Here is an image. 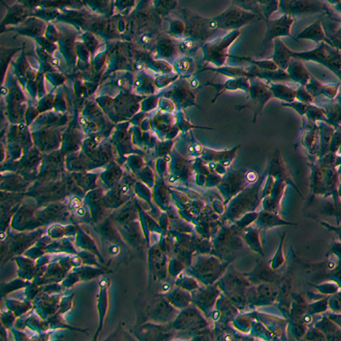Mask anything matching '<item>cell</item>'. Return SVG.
<instances>
[{"label": "cell", "mask_w": 341, "mask_h": 341, "mask_svg": "<svg viewBox=\"0 0 341 341\" xmlns=\"http://www.w3.org/2000/svg\"><path fill=\"white\" fill-rule=\"evenodd\" d=\"M259 79H250V89L248 90V101L242 106H237V110L249 109L254 113L253 122H256L257 116L262 114L264 105L274 97L270 87L265 85L258 81Z\"/></svg>", "instance_id": "cell-2"}, {"label": "cell", "mask_w": 341, "mask_h": 341, "mask_svg": "<svg viewBox=\"0 0 341 341\" xmlns=\"http://www.w3.org/2000/svg\"><path fill=\"white\" fill-rule=\"evenodd\" d=\"M298 39H311L315 42L318 43L319 41H327L330 43L326 39L325 34L322 30L321 26V22H315L313 25L306 28L302 32H300L298 37Z\"/></svg>", "instance_id": "cell-8"}, {"label": "cell", "mask_w": 341, "mask_h": 341, "mask_svg": "<svg viewBox=\"0 0 341 341\" xmlns=\"http://www.w3.org/2000/svg\"><path fill=\"white\" fill-rule=\"evenodd\" d=\"M275 52H274L273 61L276 62V64L278 66V68L286 71L290 61L293 58L292 52L289 48H287L286 45H284L283 41H281L280 39H275Z\"/></svg>", "instance_id": "cell-7"}, {"label": "cell", "mask_w": 341, "mask_h": 341, "mask_svg": "<svg viewBox=\"0 0 341 341\" xmlns=\"http://www.w3.org/2000/svg\"><path fill=\"white\" fill-rule=\"evenodd\" d=\"M286 70L291 80L299 83L300 85H306L312 78L305 65L303 64L302 61L299 58H292Z\"/></svg>", "instance_id": "cell-6"}, {"label": "cell", "mask_w": 341, "mask_h": 341, "mask_svg": "<svg viewBox=\"0 0 341 341\" xmlns=\"http://www.w3.org/2000/svg\"><path fill=\"white\" fill-rule=\"evenodd\" d=\"M293 23V17L288 14H286L277 20H267L266 32L263 40L264 52H265V50L274 39H279L281 37L293 38L291 35V28Z\"/></svg>", "instance_id": "cell-4"}, {"label": "cell", "mask_w": 341, "mask_h": 341, "mask_svg": "<svg viewBox=\"0 0 341 341\" xmlns=\"http://www.w3.org/2000/svg\"><path fill=\"white\" fill-rule=\"evenodd\" d=\"M330 115V118L334 119L335 121L340 122L341 121V110L340 108L337 109H332L330 112L328 114Z\"/></svg>", "instance_id": "cell-13"}, {"label": "cell", "mask_w": 341, "mask_h": 341, "mask_svg": "<svg viewBox=\"0 0 341 341\" xmlns=\"http://www.w3.org/2000/svg\"><path fill=\"white\" fill-rule=\"evenodd\" d=\"M229 57L235 58V59H239V60H242V61H246L251 63L252 65H255L257 68H260V69H264V70H270V71H274V70H277L278 69V66L276 64V62L272 60H266V61H257V60H255L251 57H235V56H229Z\"/></svg>", "instance_id": "cell-10"}, {"label": "cell", "mask_w": 341, "mask_h": 341, "mask_svg": "<svg viewBox=\"0 0 341 341\" xmlns=\"http://www.w3.org/2000/svg\"><path fill=\"white\" fill-rule=\"evenodd\" d=\"M270 87L273 92L274 97L286 101L287 103H292L294 99H296V90H292L284 85L271 83Z\"/></svg>", "instance_id": "cell-9"}, {"label": "cell", "mask_w": 341, "mask_h": 341, "mask_svg": "<svg viewBox=\"0 0 341 341\" xmlns=\"http://www.w3.org/2000/svg\"><path fill=\"white\" fill-rule=\"evenodd\" d=\"M239 35L240 32L238 30H235L222 39H217L213 42L206 44L204 47L206 54L205 60L207 59V61H211L218 68L223 67V65L226 63V59L229 57L227 52L228 49Z\"/></svg>", "instance_id": "cell-3"}, {"label": "cell", "mask_w": 341, "mask_h": 341, "mask_svg": "<svg viewBox=\"0 0 341 341\" xmlns=\"http://www.w3.org/2000/svg\"><path fill=\"white\" fill-rule=\"evenodd\" d=\"M296 99L304 103H312L313 102V97L306 90L305 85H300L296 90Z\"/></svg>", "instance_id": "cell-12"}, {"label": "cell", "mask_w": 341, "mask_h": 341, "mask_svg": "<svg viewBox=\"0 0 341 341\" xmlns=\"http://www.w3.org/2000/svg\"><path fill=\"white\" fill-rule=\"evenodd\" d=\"M258 19H260V16L257 13L238 6L229 7L225 12L213 18L219 29L230 32Z\"/></svg>", "instance_id": "cell-1"}, {"label": "cell", "mask_w": 341, "mask_h": 341, "mask_svg": "<svg viewBox=\"0 0 341 341\" xmlns=\"http://www.w3.org/2000/svg\"><path fill=\"white\" fill-rule=\"evenodd\" d=\"M305 86H306V90H308V92L313 97H316V96H318L319 94H321L322 89H323V85L320 84L318 81H315L313 77H312L309 82Z\"/></svg>", "instance_id": "cell-11"}, {"label": "cell", "mask_w": 341, "mask_h": 341, "mask_svg": "<svg viewBox=\"0 0 341 341\" xmlns=\"http://www.w3.org/2000/svg\"><path fill=\"white\" fill-rule=\"evenodd\" d=\"M284 9L288 15L316 13L321 10V4L316 0H286Z\"/></svg>", "instance_id": "cell-5"}]
</instances>
